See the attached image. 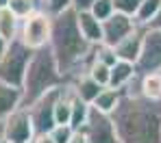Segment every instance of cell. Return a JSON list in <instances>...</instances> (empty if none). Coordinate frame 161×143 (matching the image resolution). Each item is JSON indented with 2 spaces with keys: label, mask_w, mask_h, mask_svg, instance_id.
Wrapping results in <instances>:
<instances>
[{
  "label": "cell",
  "mask_w": 161,
  "mask_h": 143,
  "mask_svg": "<svg viewBox=\"0 0 161 143\" xmlns=\"http://www.w3.org/2000/svg\"><path fill=\"white\" fill-rule=\"evenodd\" d=\"M139 76L122 91L111 115L120 143H161V102L146 100L137 91Z\"/></svg>",
  "instance_id": "1"
},
{
  "label": "cell",
  "mask_w": 161,
  "mask_h": 143,
  "mask_svg": "<svg viewBox=\"0 0 161 143\" xmlns=\"http://www.w3.org/2000/svg\"><path fill=\"white\" fill-rule=\"evenodd\" d=\"M48 48H50L54 61H57V67H59V72L68 85L72 78L87 72V67L94 61V48L96 46H89L83 39L79 24H76V13L70 9V11L53 18Z\"/></svg>",
  "instance_id": "2"
},
{
  "label": "cell",
  "mask_w": 161,
  "mask_h": 143,
  "mask_svg": "<svg viewBox=\"0 0 161 143\" xmlns=\"http://www.w3.org/2000/svg\"><path fill=\"white\" fill-rule=\"evenodd\" d=\"M65 80L57 67L50 48H42L37 52H33V57L28 61L26 74H24V85H22V106L28 109L31 104H35L42 95H46L48 91H53L57 87H63Z\"/></svg>",
  "instance_id": "3"
},
{
  "label": "cell",
  "mask_w": 161,
  "mask_h": 143,
  "mask_svg": "<svg viewBox=\"0 0 161 143\" xmlns=\"http://www.w3.org/2000/svg\"><path fill=\"white\" fill-rule=\"evenodd\" d=\"M31 57H33V52L20 39H13L11 43H7V50L0 57V83L22 89Z\"/></svg>",
  "instance_id": "4"
},
{
  "label": "cell",
  "mask_w": 161,
  "mask_h": 143,
  "mask_svg": "<svg viewBox=\"0 0 161 143\" xmlns=\"http://www.w3.org/2000/svg\"><path fill=\"white\" fill-rule=\"evenodd\" d=\"M50 30H53V18L37 9V11L31 13L28 18L20 20L18 39L26 46L31 52H37V50H42V48L48 46V41H50Z\"/></svg>",
  "instance_id": "5"
},
{
  "label": "cell",
  "mask_w": 161,
  "mask_h": 143,
  "mask_svg": "<svg viewBox=\"0 0 161 143\" xmlns=\"http://www.w3.org/2000/svg\"><path fill=\"white\" fill-rule=\"evenodd\" d=\"M63 87H57L53 91H48L46 95H42L35 104H31L26 109L28 117L33 121V128H35V137L37 135H46V132H50L54 128V104H57Z\"/></svg>",
  "instance_id": "6"
},
{
  "label": "cell",
  "mask_w": 161,
  "mask_h": 143,
  "mask_svg": "<svg viewBox=\"0 0 161 143\" xmlns=\"http://www.w3.org/2000/svg\"><path fill=\"white\" fill-rule=\"evenodd\" d=\"M135 69H137V76L161 72V30L146 28L142 54L135 63Z\"/></svg>",
  "instance_id": "7"
},
{
  "label": "cell",
  "mask_w": 161,
  "mask_h": 143,
  "mask_svg": "<svg viewBox=\"0 0 161 143\" xmlns=\"http://www.w3.org/2000/svg\"><path fill=\"white\" fill-rule=\"evenodd\" d=\"M87 143H120L118 139V132H115V126L111 121V117L105 113H98L92 109L87 124L80 128Z\"/></svg>",
  "instance_id": "8"
},
{
  "label": "cell",
  "mask_w": 161,
  "mask_h": 143,
  "mask_svg": "<svg viewBox=\"0 0 161 143\" xmlns=\"http://www.w3.org/2000/svg\"><path fill=\"white\" fill-rule=\"evenodd\" d=\"M35 128L26 109H18L4 119V143H33Z\"/></svg>",
  "instance_id": "9"
},
{
  "label": "cell",
  "mask_w": 161,
  "mask_h": 143,
  "mask_svg": "<svg viewBox=\"0 0 161 143\" xmlns=\"http://www.w3.org/2000/svg\"><path fill=\"white\" fill-rule=\"evenodd\" d=\"M137 28H139V26L135 24L133 18L122 15V13H113L109 20L103 22V46L115 48L120 41H124V39Z\"/></svg>",
  "instance_id": "10"
},
{
  "label": "cell",
  "mask_w": 161,
  "mask_h": 143,
  "mask_svg": "<svg viewBox=\"0 0 161 143\" xmlns=\"http://www.w3.org/2000/svg\"><path fill=\"white\" fill-rule=\"evenodd\" d=\"M144 33L146 28H137L133 30L124 41H120L113 50H115V57L118 61H126V63H137V59L142 54V46H144Z\"/></svg>",
  "instance_id": "11"
},
{
  "label": "cell",
  "mask_w": 161,
  "mask_h": 143,
  "mask_svg": "<svg viewBox=\"0 0 161 143\" xmlns=\"http://www.w3.org/2000/svg\"><path fill=\"white\" fill-rule=\"evenodd\" d=\"M68 85H70V89H72V93H74L79 100H83L85 104H89V106L94 104V100L98 98V93L105 89V87L98 85L87 72H85V74H79L76 78H72Z\"/></svg>",
  "instance_id": "12"
},
{
  "label": "cell",
  "mask_w": 161,
  "mask_h": 143,
  "mask_svg": "<svg viewBox=\"0 0 161 143\" xmlns=\"http://www.w3.org/2000/svg\"><path fill=\"white\" fill-rule=\"evenodd\" d=\"M76 24L83 35V39L89 46H100L103 43V22H98L89 11L85 13H76Z\"/></svg>",
  "instance_id": "13"
},
{
  "label": "cell",
  "mask_w": 161,
  "mask_h": 143,
  "mask_svg": "<svg viewBox=\"0 0 161 143\" xmlns=\"http://www.w3.org/2000/svg\"><path fill=\"white\" fill-rule=\"evenodd\" d=\"M135 78H137V69H135L133 63L118 61V63L111 67V74H109V87H111V89H118V91H124Z\"/></svg>",
  "instance_id": "14"
},
{
  "label": "cell",
  "mask_w": 161,
  "mask_h": 143,
  "mask_svg": "<svg viewBox=\"0 0 161 143\" xmlns=\"http://www.w3.org/2000/svg\"><path fill=\"white\" fill-rule=\"evenodd\" d=\"M20 106H22V89L0 83V119H7Z\"/></svg>",
  "instance_id": "15"
},
{
  "label": "cell",
  "mask_w": 161,
  "mask_h": 143,
  "mask_svg": "<svg viewBox=\"0 0 161 143\" xmlns=\"http://www.w3.org/2000/svg\"><path fill=\"white\" fill-rule=\"evenodd\" d=\"M120 100H122V91L111 89V87H105V89L98 93V98L94 100L92 109H94V111H98V113H105V115H109V117H111V115H113V111L118 109Z\"/></svg>",
  "instance_id": "16"
},
{
  "label": "cell",
  "mask_w": 161,
  "mask_h": 143,
  "mask_svg": "<svg viewBox=\"0 0 161 143\" xmlns=\"http://www.w3.org/2000/svg\"><path fill=\"white\" fill-rule=\"evenodd\" d=\"M137 91H139V95H144L146 100L161 102V74H159V72H155V74L139 76Z\"/></svg>",
  "instance_id": "17"
},
{
  "label": "cell",
  "mask_w": 161,
  "mask_h": 143,
  "mask_svg": "<svg viewBox=\"0 0 161 143\" xmlns=\"http://www.w3.org/2000/svg\"><path fill=\"white\" fill-rule=\"evenodd\" d=\"M161 9V0H144L142 4H139V9H137V13H135V24L139 26V28H148L150 24H153V20L157 18V13H159Z\"/></svg>",
  "instance_id": "18"
},
{
  "label": "cell",
  "mask_w": 161,
  "mask_h": 143,
  "mask_svg": "<svg viewBox=\"0 0 161 143\" xmlns=\"http://www.w3.org/2000/svg\"><path fill=\"white\" fill-rule=\"evenodd\" d=\"M18 30H20V20L7 7L0 9V37L7 43H11L13 39H18Z\"/></svg>",
  "instance_id": "19"
},
{
  "label": "cell",
  "mask_w": 161,
  "mask_h": 143,
  "mask_svg": "<svg viewBox=\"0 0 161 143\" xmlns=\"http://www.w3.org/2000/svg\"><path fill=\"white\" fill-rule=\"evenodd\" d=\"M70 91H72V89H70ZM89 113H92V106L85 104L83 100H79V98L72 93V115H70V126H72L74 130H80V128L87 124Z\"/></svg>",
  "instance_id": "20"
},
{
  "label": "cell",
  "mask_w": 161,
  "mask_h": 143,
  "mask_svg": "<svg viewBox=\"0 0 161 143\" xmlns=\"http://www.w3.org/2000/svg\"><path fill=\"white\" fill-rule=\"evenodd\" d=\"M37 9L44 11L50 18H57V15H61V13H65V11L72 9V0H42L37 4Z\"/></svg>",
  "instance_id": "21"
},
{
  "label": "cell",
  "mask_w": 161,
  "mask_h": 143,
  "mask_svg": "<svg viewBox=\"0 0 161 143\" xmlns=\"http://www.w3.org/2000/svg\"><path fill=\"white\" fill-rule=\"evenodd\" d=\"M7 9H9L18 20H24L31 13L37 11V2H35V0H9Z\"/></svg>",
  "instance_id": "22"
},
{
  "label": "cell",
  "mask_w": 161,
  "mask_h": 143,
  "mask_svg": "<svg viewBox=\"0 0 161 143\" xmlns=\"http://www.w3.org/2000/svg\"><path fill=\"white\" fill-rule=\"evenodd\" d=\"M87 74H89V76H92L100 87H109V74H111V67L103 65V63H98L96 57H94V61H92V65L87 67Z\"/></svg>",
  "instance_id": "23"
},
{
  "label": "cell",
  "mask_w": 161,
  "mask_h": 143,
  "mask_svg": "<svg viewBox=\"0 0 161 143\" xmlns=\"http://www.w3.org/2000/svg\"><path fill=\"white\" fill-rule=\"evenodd\" d=\"M89 13H92V15H94L98 22H105V20H109V18L115 13V9H113V0H96Z\"/></svg>",
  "instance_id": "24"
},
{
  "label": "cell",
  "mask_w": 161,
  "mask_h": 143,
  "mask_svg": "<svg viewBox=\"0 0 161 143\" xmlns=\"http://www.w3.org/2000/svg\"><path fill=\"white\" fill-rule=\"evenodd\" d=\"M94 57L98 63H103V65H107V67H113L115 63H118V57H115V50L113 48H107V46H96L94 48Z\"/></svg>",
  "instance_id": "25"
},
{
  "label": "cell",
  "mask_w": 161,
  "mask_h": 143,
  "mask_svg": "<svg viewBox=\"0 0 161 143\" xmlns=\"http://www.w3.org/2000/svg\"><path fill=\"white\" fill-rule=\"evenodd\" d=\"M144 0H113V9L115 13H122V15H129V18H135L139 4Z\"/></svg>",
  "instance_id": "26"
},
{
  "label": "cell",
  "mask_w": 161,
  "mask_h": 143,
  "mask_svg": "<svg viewBox=\"0 0 161 143\" xmlns=\"http://www.w3.org/2000/svg\"><path fill=\"white\" fill-rule=\"evenodd\" d=\"M72 135H74V128L68 126V124H63V126H54L53 130H50V137H53L54 143H70Z\"/></svg>",
  "instance_id": "27"
},
{
  "label": "cell",
  "mask_w": 161,
  "mask_h": 143,
  "mask_svg": "<svg viewBox=\"0 0 161 143\" xmlns=\"http://www.w3.org/2000/svg\"><path fill=\"white\" fill-rule=\"evenodd\" d=\"M96 0H72V11L74 13H85V11H92Z\"/></svg>",
  "instance_id": "28"
},
{
  "label": "cell",
  "mask_w": 161,
  "mask_h": 143,
  "mask_svg": "<svg viewBox=\"0 0 161 143\" xmlns=\"http://www.w3.org/2000/svg\"><path fill=\"white\" fill-rule=\"evenodd\" d=\"M70 143H87V139H85V135H83V130H74V135H72V139H70Z\"/></svg>",
  "instance_id": "29"
},
{
  "label": "cell",
  "mask_w": 161,
  "mask_h": 143,
  "mask_svg": "<svg viewBox=\"0 0 161 143\" xmlns=\"http://www.w3.org/2000/svg\"><path fill=\"white\" fill-rule=\"evenodd\" d=\"M33 143H54V141H53V137H50V132H46V135H37L33 139Z\"/></svg>",
  "instance_id": "30"
},
{
  "label": "cell",
  "mask_w": 161,
  "mask_h": 143,
  "mask_svg": "<svg viewBox=\"0 0 161 143\" xmlns=\"http://www.w3.org/2000/svg\"><path fill=\"white\" fill-rule=\"evenodd\" d=\"M148 28H153V30H161V9H159V13H157V18L153 20V24H150Z\"/></svg>",
  "instance_id": "31"
},
{
  "label": "cell",
  "mask_w": 161,
  "mask_h": 143,
  "mask_svg": "<svg viewBox=\"0 0 161 143\" xmlns=\"http://www.w3.org/2000/svg\"><path fill=\"white\" fill-rule=\"evenodd\" d=\"M0 143H4V119H0Z\"/></svg>",
  "instance_id": "32"
},
{
  "label": "cell",
  "mask_w": 161,
  "mask_h": 143,
  "mask_svg": "<svg viewBox=\"0 0 161 143\" xmlns=\"http://www.w3.org/2000/svg\"><path fill=\"white\" fill-rule=\"evenodd\" d=\"M4 50H7V41H4V39L0 37V57L4 54Z\"/></svg>",
  "instance_id": "33"
},
{
  "label": "cell",
  "mask_w": 161,
  "mask_h": 143,
  "mask_svg": "<svg viewBox=\"0 0 161 143\" xmlns=\"http://www.w3.org/2000/svg\"><path fill=\"white\" fill-rule=\"evenodd\" d=\"M7 4H9V0H0V9H4Z\"/></svg>",
  "instance_id": "34"
},
{
  "label": "cell",
  "mask_w": 161,
  "mask_h": 143,
  "mask_svg": "<svg viewBox=\"0 0 161 143\" xmlns=\"http://www.w3.org/2000/svg\"><path fill=\"white\" fill-rule=\"evenodd\" d=\"M35 2H37V4H39V2H42V0H35Z\"/></svg>",
  "instance_id": "35"
},
{
  "label": "cell",
  "mask_w": 161,
  "mask_h": 143,
  "mask_svg": "<svg viewBox=\"0 0 161 143\" xmlns=\"http://www.w3.org/2000/svg\"><path fill=\"white\" fill-rule=\"evenodd\" d=\"M159 74H161V72H159Z\"/></svg>",
  "instance_id": "36"
}]
</instances>
